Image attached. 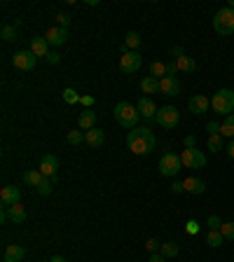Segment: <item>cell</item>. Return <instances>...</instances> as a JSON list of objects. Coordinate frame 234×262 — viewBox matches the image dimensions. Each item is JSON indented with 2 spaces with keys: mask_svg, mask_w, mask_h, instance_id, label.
I'll return each instance as SVG.
<instances>
[{
  "mask_svg": "<svg viewBox=\"0 0 234 262\" xmlns=\"http://www.w3.org/2000/svg\"><path fill=\"white\" fill-rule=\"evenodd\" d=\"M155 134L150 131L148 126H136L127 134V147L134 155H150L155 150Z\"/></svg>",
  "mask_w": 234,
  "mask_h": 262,
  "instance_id": "1",
  "label": "cell"
},
{
  "mask_svg": "<svg viewBox=\"0 0 234 262\" xmlns=\"http://www.w3.org/2000/svg\"><path fill=\"white\" fill-rule=\"evenodd\" d=\"M113 115H115V122L119 126H124V129H136L140 119V113L136 105L127 103V101H122V103L115 105V110H113Z\"/></svg>",
  "mask_w": 234,
  "mask_h": 262,
  "instance_id": "2",
  "label": "cell"
},
{
  "mask_svg": "<svg viewBox=\"0 0 234 262\" xmlns=\"http://www.w3.org/2000/svg\"><path fill=\"white\" fill-rule=\"evenodd\" d=\"M213 31L218 35H232L234 33V10L227 5V7H220L213 17Z\"/></svg>",
  "mask_w": 234,
  "mask_h": 262,
  "instance_id": "3",
  "label": "cell"
},
{
  "mask_svg": "<svg viewBox=\"0 0 234 262\" xmlns=\"http://www.w3.org/2000/svg\"><path fill=\"white\" fill-rule=\"evenodd\" d=\"M211 108L220 115H232L234 113V92L232 89H218L211 98Z\"/></svg>",
  "mask_w": 234,
  "mask_h": 262,
  "instance_id": "4",
  "label": "cell"
},
{
  "mask_svg": "<svg viewBox=\"0 0 234 262\" xmlns=\"http://www.w3.org/2000/svg\"><path fill=\"white\" fill-rule=\"evenodd\" d=\"M155 122L164 129H176L178 122H181V113H178L176 105H162L157 110V115H155Z\"/></svg>",
  "mask_w": 234,
  "mask_h": 262,
  "instance_id": "5",
  "label": "cell"
},
{
  "mask_svg": "<svg viewBox=\"0 0 234 262\" xmlns=\"http://www.w3.org/2000/svg\"><path fill=\"white\" fill-rule=\"evenodd\" d=\"M181 162L185 168H204L206 167V155L199 147H185L181 152Z\"/></svg>",
  "mask_w": 234,
  "mask_h": 262,
  "instance_id": "6",
  "label": "cell"
},
{
  "mask_svg": "<svg viewBox=\"0 0 234 262\" xmlns=\"http://www.w3.org/2000/svg\"><path fill=\"white\" fill-rule=\"evenodd\" d=\"M181 168H183L181 155H176V152H166V155L160 159V173L166 176V178H173Z\"/></svg>",
  "mask_w": 234,
  "mask_h": 262,
  "instance_id": "7",
  "label": "cell"
},
{
  "mask_svg": "<svg viewBox=\"0 0 234 262\" xmlns=\"http://www.w3.org/2000/svg\"><path fill=\"white\" fill-rule=\"evenodd\" d=\"M12 66L19 68V71H33L38 66V56L31 52V49H22L12 56Z\"/></svg>",
  "mask_w": 234,
  "mask_h": 262,
  "instance_id": "8",
  "label": "cell"
},
{
  "mask_svg": "<svg viewBox=\"0 0 234 262\" xmlns=\"http://www.w3.org/2000/svg\"><path fill=\"white\" fill-rule=\"evenodd\" d=\"M140 66H143V56L139 52H127L119 59V68L124 73H136V71H140Z\"/></svg>",
  "mask_w": 234,
  "mask_h": 262,
  "instance_id": "9",
  "label": "cell"
},
{
  "mask_svg": "<svg viewBox=\"0 0 234 262\" xmlns=\"http://www.w3.org/2000/svg\"><path fill=\"white\" fill-rule=\"evenodd\" d=\"M0 201H2L5 209H10L14 204H22V190L14 188V185H5L0 190Z\"/></svg>",
  "mask_w": 234,
  "mask_h": 262,
  "instance_id": "10",
  "label": "cell"
},
{
  "mask_svg": "<svg viewBox=\"0 0 234 262\" xmlns=\"http://www.w3.org/2000/svg\"><path fill=\"white\" fill-rule=\"evenodd\" d=\"M160 92L166 96H178L183 92V84L178 77H171V75H166V77H162L160 80Z\"/></svg>",
  "mask_w": 234,
  "mask_h": 262,
  "instance_id": "11",
  "label": "cell"
},
{
  "mask_svg": "<svg viewBox=\"0 0 234 262\" xmlns=\"http://www.w3.org/2000/svg\"><path fill=\"white\" fill-rule=\"evenodd\" d=\"M187 108H190L192 115H204V113L211 108V98H206V96H202V94H194L190 101H187Z\"/></svg>",
  "mask_w": 234,
  "mask_h": 262,
  "instance_id": "12",
  "label": "cell"
},
{
  "mask_svg": "<svg viewBox=\"0 0 234 262\" xmlns=\"http://www.w3.org/2000/svg\"><path fill=\"white\" fill-rule=\"evenodd\" d=\"M45 38H47V42H49L52 47H61V45H66V40H68V28L52 26L49 31L45 33Z\"/></svg>",
  "mask_w": 234,
  "mask_h": 262,
  "instance_id": "13",
  "label": "cell"
},
{
  "mask_svg": "<svg viewBox=\"0 0 234 262\" xmlns=\"http://www.w3.org/2000/svg\"><path fill=\"white\" fill-rule=\"evenodd\" d=\"M40 173H43L45 178H54L56 176V171H59V159H56V155H45L43 159H40Z\"/></svg>",
  "mask_w": 234,
  "mask_h": 262,
  "instance_id": "14",
  "label": "cell"
},
{
  "mask_svg": "<svg viewBox=\"0 0 234 262\" xmlns=\"http://www.w3.org/2000/svg\"><path fill=\"white\" fill-rule=\"evenodd\" d=\"M136 108H139V113H140V117H145V122H152L155 119V115H157V105H155V101L152 98H148V96H143L139 103H136Z\"/></svg>",
  "mask_w": 234,
  "mask_h": 262,
  "instance_id": "15",
  "label": "cell"
},
{
  "mask_svg": "<svg viewBox=\"0 0 234 262\" xmlns=\"http://www.w3.org/2000/svg\"><path fill=\"white\" fill-rule=\"evenodd\" d=\"M31 52L35 54V56H43V59H47L49 56V42H47V38L45 35H35V38H31Z\"/></svg>",
  "mask_w": 234,
  "mask_h": 262,
  "instance_id": "16",
  "label": "cell"
},
{
  "mask_svg": "<svg viewBox=\"0 0 234 262\" xmlns=\"http://www.w3.org/2000/svg\"><path fill=\"white\" fill-rule=\"evenodd\" d=\"M26 258V248L19 243H10L2 253V262H22Z\"/></svg>",
  "mask_w": 234,
  "mask_h": 262,
  "instance_id": "17",
  "label": "cell"
},
{
  "mask_svg": "<svg viewBox=\"0 0 234 262\" xmlns=\"http://www.w3.org/2000/svg\"><path fill=\"white\" fill-rule=\"evenodd\" d=\"M85 143L89 147H103V143H106V131H103V129H89V131H85Z\"/></svg>",
  "mask_w": 234,
  "mask_h": 262,
  "instance_id": "18",
  "label": "cell"
},
{
  "mask_svg": "<svg viewBox=\"0 0 234 262\" xmlns=\"http://www.w3.org/2000/svg\"><path fill=\"white\" fill-rule=\"evenodd\" d=\"M183 188L185 192H190V194H204L206 192V183L202 178H197V176H190V178L183 180Z\"/></svg>",
  "mask_w": 234,
  "mask_h": 262,
  "instance_id": "19",
  "label": "cell"
},
{
  "mask_svg": "<svg viewBox=\"0 0 234 262\" xmlns=\"http://www.w3.org/2000/svg\"><path fill=\"white\" fill-rule=\"evenodd\" d=\"M77 126H80V131H89V129H96V113L89 108L85 113H80L77 117Z\"/></svg>",
  "mask_w": 234,
  "mask_h": 262,
  "instance_id": "20",
  "label": "cell"
},
{
  "mask_svg": "<svg viewBox=\"0 0 234 262\" xmlns=\"http://www.w3.org/2000/svg\"><path fill=\"white\" fill-rule=\"evenodd\" d=\"M140 92H143V94H157V92H160V80L152 77V75L143 77V80H140Z\"/></svg>",
  "mask_w": 234,
  "mask_h": 262,
  "instance_id": "21",
  "label": "cell"
},
{
  "mask_svg": "<svg viewBox=\"0 0 234 262\" xmlns=\"http://www.w3.org/2000/svg\"><path fill=\"white\" fill-rule=\"evenodd\" d=\"M43 180H45V176L40 173V168H28V171L23 173V183L31 185V188H38Z\"/></svg>",
  "mask_w": 234,
  "mask_h": 262,
  "instance_id": "22",
  "label": "cell"
},
{
  "mask_svg": "<svg viewBox=\"0 0 234 262\" xmlns=\"http://www.w3.org/2000/svg\"><path fill=\"white\" fill-rule=\"evenodd\" d=\"M176 66H178V71L181 73H194L197 71V61L192 59V56H181V59H176Z\"/></svg>",
  "mask_w": 234,
  "mask_h": 262,
  "instance_id": "23",
  "label": "cell"
},
{
  "mask_svg": "<svg viewBox=\"0 0 234 262\" xmlns=\"http://www.w3.org/2000/svg\"><path fill=\"white\" fill-rule=\"evenodd\" d=\"M7 213H10V220L14 222V225H22V222L26 220V209H23L22 204H14V206H10V209H7Z\"/></svg>",
  "mask_w": 234,
  "mask_h": 262,
  "instance_id": "24",
  "label": "cell"
},
{
  "mask_svg": "<svg viewBox=\"0 0 234 262\" xmlns=\"http://www.w3.org/2000/svg\"><path fill=\"white\" fill-rule=\"evenodd\" d=\"M206 243L211 246V248H220L225 243V237L220 234V230H209V234H206Z\"/></svg>",
  "mask_w": 234,
  "mask_h": 262,
  "instance_id": "25",
  "label": "cell"
},
{
  "mask_svg": "<svg viewBox=\"0 0 234 262\" xmlns=\"http://www.w3.org/2000/svg\"><path fill=\"white\" fill-rule=\"evenodd\" d=\"M220 136H223V138L225 136H227V138H234V113L225 117L223 126H220Z\"/></svg>",
  "mask_w": 234,
  "mask_h": 262,
  "instance_id": "26",
  "label": "cell"
},
{
  "mask_svg": "<svg viewBox=\"0 0 234 262\" xmlns=\"http://www.w3.org/2000/svg\"><path fill=\"white\" fill-rule=\"evenodd\" d=\"M124 45H127V49L129 52H136L140 47V35L136 31H129L127 33V40H124Z\"/></svg>",
  "mask_w": 234,
  "mask_h": 262,
  "instance_id": "27",
  "label": "cell"
},
{
  "mask_svg": "<svg viewBox=\"0 0 234 262\" xmlns=\"http://www.w3.org/2000/svg\"><path fill=\"white\" fill-rule=\"evenodd\" d=\"M150 75H152V77H157V80L166 77V63L152 61V63H150Z\"/></svg>",
  "mask_w": 234,
  "mask_h": 262,
  "instance_id": "28",
  "label": "cell"
},
{
  "mask_svg": "<svg viewBox=\"0 0 234 262\" xmlns=\"http://www.w3.org/2000/svg\"><path fill=\"white\" fill-rule=\"evenodd\" d=\"M160 253L164 255V258H176V255H178V243L176 241H164L162 243V248H160Z\"/></svg>",
  "mask_w": 234,
  "mask_h": 262,
  "instance_id": "29",
  "label": "cell"
},
{
  "mask_svg": "<svg viewBox=\"0 0 234 262\" xmlns=\"http://www.w3.org/2000/svg\"><path fill=\"white\" fill-rule=\"evenodd\" d=\"M206 147H209L211 152H220V150H223V136H220V134H213V136H209Z\"/></svg>",
  "mask_w": 234,
  "mask_h": 262,
  "instance_id": "30",
  "label": "cell"
},
{
  "mask_svg": "<svg viewBox=\"0 0 234 262\" xmlns=\"http://www.w3.org/2000/svg\"><path fill=\"white\" fill-rule=\"evenodd\" d=\"M54 183H56V176L54 178H45L40 185H38V192L43 194V197H49L52 194V190H54Z\"/></svg>",
  "mask_w": 234,
  "mask_h": 262,
  "instance_id": "31",
  "label": "cell"
},
{
  "mask_svg": "<svg viewBox=\"0 0 234 262\" xmlns=\"http://www.w3.org/2000/svg\"><path fill=\"white\" fill-rule=\"evenodd\" d=\"M0 38H2V40H14V38H17V26L5 24V26L0 28Z\"/></svg>",
  "mask_w": 234,
  "mask_h": 262,
  "instance_id": "32",
  "label": "cell"
},
{
  "mask_svg": "<svg viewBox=\"0 0 234 262\" xmlns=\"http://www.w3.org/2000/svg\"><path fill=\"white\" fill-rule=\"evenodd\" d=\"M80 98H82V96L77 94L75 89H70V87H68V89H64V101H66V103H68V105L80 103Z\"/></svg>",
  "mask_w": 234,
  "mask_h": 262,
  "instance_id": "33",
  "label": "cell"
},
{
  "mask_svg": "<svg viewBox=\"0 0 234 262\" xmlns=\"http://www.w3.org/2000/svg\"><path fill=\"white\" fill-rule=\"evenodd\" d=\"M68 143L70 145H80V143H85V131H68Z\"/></svg>",
  "mask_w": 234,
  "mask_h": 262,
  "instance_id": "34",
  "label": "cell"
},
{
  "mask_svg": "<svg viewBox=\"0 0 234 262\" xmlns=\"http://www.w3.org/2000/svg\"><path fill=\"white\" fill-rule=\"evenodd\" d=\"M220 234L225 237V241H234V222H223Z\"/></svg>",
  "mask_w": 234,
  "mask_h": 262,
  "instance_id": "35",
  "label": "cell"
},
{
  "mask_svg": "<svg viewBox=\"0 0 234 262\" xmlns=\"http://www.w3.org/2000/svg\"><path fill=\"white\" fill-rule=\"evenodd\" d=\"M56 24H59L61 28H68V26H70V17H68L66 12H59V14H56Z\"/></svg>",
  "mask_w": 234,
  "mask_h": 262,
  "instance_id": "36",
  "label": "cell"
},
{
  "mask_svg": "<svg viewBox=\"0 0 234 262\" xmlns=\"http://www.w3.org/2000/svg\"><path fill=\"white\" fill-rule=\"evenodd\" d=\"M206 225H209V230H220V227H223V220H220L218 215H209Z\"/></svg>",
  "mask_w": 234,
  "mask_h": 262,
  "instance_id": "37",
  "label": "cell"
},
{
  "mask_svg": "<svg viewBox=\"0 0 234 262\" xmlns=\"http://www.w3.org/2000/svg\"><path fill=\"white\" fill-rule=\"evenodd\" d=\"M145 248H148L150 253H157L162 248V241L160 239H148V241H145Z\"/></svg>",
  "mask_w": 234,
  "mask_h": 262,
  "instance_id": "38",
  "label": "cell"
},
{
  "mask_svg": "<svg viewBox=\"0 0 234 262\" xmlns=\"http://www.w3.org/2000/svg\"><path fill=\"white\" fill-rule=\"evenodd\" d=\"M220 122H209L206 124V131H209V136H213V134H220Z\"/></svg>",
  "mask_w": 234,
  "mask_h": 262,
  "instance_id": "39",
  "label": "cell"
},
{
  "mask_svg": "<svg viewBox=\"0 0 234 262\" xmlns=\"http://www.w3.org/2000/svg\"><path fill=\"white\" fill-rule=\"evenodd\" d=\"M45 61L49 63V66H56V63H61V54L52 52V54H49V56H47V59H45Z\"/></svg>",
  "mask_w": 234,
  "mask_h": 262,
  "instance_id": "40",
  "label": "cell"
},
{
  "mask_svg": "<svg viewBox=\"0 0 234 262\" xmlns=\"http://www.w3.org/2000/svg\"><path fill=\"white\" fill-rule=\"evenodd\" d=\"M176 73H178V66H176V61H166V75L176 77Z\"/></svg>",
  "mask_w": 234,
  "mask_h": 262,
  "instance_id": "41",
  "label": "cell"
},
{
  "mask_svg": "<svg viewBox=\"0 0 234 262\" xmlns=\"http://www.w3.org/2000/svg\"><path fill=\"white\" fill-rule=\"evenodd\" d=\"M171 56H173V61H176V59H181V56H185L183 47H171Z\"/></svg>",
  "mask_w": 234,
  "mask_h": 262,
  "instance_id": "42",
  "label": "cell"
},
{
  "mask_svg": "<svg viewBox=\"0 0 234 262\" xmlns=\"http://www.w3.org/2000/svg\"><path fill=\"white\" fill-rule=\"evenodd\" d=\"M80 103H82L87 110H89V108L94 105V96H82V98H80Z\"/></svg>",
  "mask_w": 234,
  "mask_h": 262,
  "instance_id": "43",
  "label": "cell"
},
{
  "mask_svg": "<svg viewBox=\"0 0 234 262\" xmlns=\"http://www.w3.org/2000/svg\"><path fill=\"white\" fill-rule=\"evenodd\" d=\"M187 232H190V234H197V232H199V222L190 220V222H187Z\"/></svg>",
  "mask_w": 234,
  "mask_h": 262,
  "instance_id": "44",
  "label": "cell"
},
{
  "mask_svg": "<svg viewBox=\"0 0 234 262\" xmlns=\"http://www.w3.org/2000/svg\"><path fill=\"white\" fill-rule=\"evenodd\" d=\"M148 262H166V258H164L162 253H152V255L148 258Z\"/></svg>",
  "mask_w": 234,
  "mask_h": 262,
  "instance_id": "45",
  "label": "cell"
},
{
  "mask_svg": "<svg viewBox=\"0 0 234 262\" xmlns=\"http://www.w3.org/2000/svg\"><path fill=\"white\" fill-rule=\"evenodd\" d=\"M171 192H173V194H181V192H185L183 183H173V185H171Z\"/></svg>",
  "mask_w": 234,
  "mask_h": 262,
  "instance_id": "46",
  "label": "cell"
},
{
  "mask_svg": "<svg viewBox=\"0 0 234 262\" xmlns=\"http://www.w3.org/2000/svg\"><path fill=\"white\" fill-rule=\"evenodd\" d=\"M194 143H197L194 136H185V147H194Z\"/></svg>",
  "mask_w": 234,
  "mask_h": 262,
  "instance_id": "47",
  "label": "cell"
},
{
  "mask_svg": "<svg viewBox=\"0 0 234 262\" xmlns=\"http://www.w3.org/2000/svg\"><path fill=\"white\" fill-rule=\"evenodd\" d=\"M227 155H230V157L234 159V138H232V143H230V145H227Z\"/></svg>",
  "mask_w": 234,
  "mask_h": 262,
  "instance_id": "48",
  "label": "cell"
},
{
  "mask_svg": "<svg viewBox=\"0 0 234 262\" xmlns=\"http://www.w3.org/2000/svg\"><path fill=\"white\" fill-rule=\"evenodd\" d=\"M49 262H66V258H64V255H54Z\"/></svg>",
  "mask_w": 234,
  "mask_h": 262,
  "instance_id": "49",
  "label": "cell"
}]
</instances>
